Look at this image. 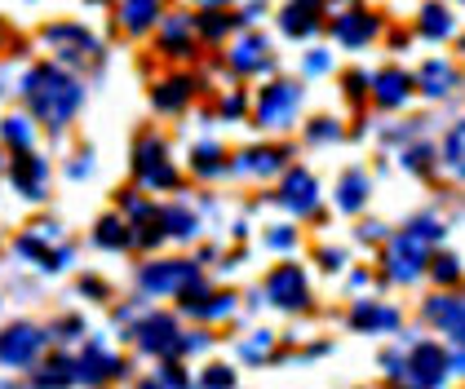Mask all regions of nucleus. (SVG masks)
<instances>
[{
	"label": "nucleus",
	"instance_id": "f257e3e1",
	"mask_svg": "<svg viewBox=\"0 0 465 389\" xmlns=\"http://www.w3.org/2000/svg\"><path fill=\"white\" fill-rule=\"evenodd\" d=\"M23 98H27V106H32V115L40 124L63 129L75 115V106H80V84L72 75H63L58 67H32L27 80H23Z\"/></svg>",
	"mask_w": 465,
	"mask_h": 389
},
{
	"label": "nucleus",
	"instance_id": "49530a36",
	"mask_svg": "<svg viewBox=\"0 0 465 389\" xmlns=\"http://www.w3.org/2000/svg\"><path fill=\"white\" fill-rule=\"evenodd\" d=\"M200 5H204V9H209V5H222V0H200Z\"/></svg>",
	"mask_w": 465,
	"mask_h": 389
},
{
	"label": "nucleus",
	"instance_id": "39448f33",
	"mask_svg": "<svg viewBox=\"0 0 465 389\" xmlns=\"http://www.w3.org/2000/svg\"><path fill=\"white\" fill-rule=\"evenodd\" d=\"M443 376H448V354L439 350V345H417V350L408 354V385L412 389H439L443 385Z\"/></svg>",
	"mask_w": 465,
	"mask_h": 389
},
{
	"label": "nucleus",
	"instance_id": "7c9ffc66",
	"mask_svg": "<svg viewBox=\"0 0 465 389\" xmlns=\"http://www.w3.org/2000/svg\"><path fill=\"white\" fill-rule=\"evenodd\" d=\"M164 235L191 239V235H195V217H191L186 209H169V212H164Z\"/></svg>",
	"mask_w": 465,
	"mask_h": 389
},
{
	"label": "nucleus",
	"instance_id": "de8ad7c7",
	"mask_svg": "<svg viewBox=\"0 0 465 389\" xmlns=\"http://www.w3.org/2000/svg\"><path fill=\"white\" fill-rule=\"evenodd\" d=\"M138 389H160V385H138Z\"/></svg>",
	"mask_w": 465,
	"mask_h": 389
},
{
	"label": "nucleus",
	"instance_id": "cd10ccee",
	"mask_svg": "<svg viewBox=\"0 0 465 389\" xmlns=\"http://www.w3.org/2000/svg\"><path fill=\"white\" fill-rule=\"evenodd\" d=\"M443 164L465 181V120H457L448 129V138H443Z\"/></svg>",
	"mask_w": 465,
	"mask_h": 389
},
{
	"label": "nucleus",
	"instance_id": "f8f14e48",
	"mask_svg": "<svg viewBox=\"0 0 465 389\" xmlns=\"http://www.w3.org/2000/svg\"><path fill=\"white\" fill-rule=\"evenodd\" d=\"M412 89H417V80H412L403 67H386V71L372 75V98L381 106H403L412 98Z\"/></svg>",
	"mask_w": 465,
	"mask_h": 389
},
{
	"label": "nucleus",
	"instance_id": "4c0bfd02",
	"mask_svg": "<svg viewBox=\"0 0 465 389\" xmlns=\"http://www.w3.org/2000/svg\"><path fill=\"white\" fill-rule=\"evenodd\" d=\"M231 385H235L231 367H209V372H204V389H231Z\"/></svg>",
	"mask_w": 465,
	"mask_h": 389
},
{
	"label": "nucleus",
	"instance_id": "a878e982",
	"mask_svg": "<svg viewBox=\"0 0 465 389\" xmlns=\"http://www.w3.org/2000/svg\"><path fill=\"white\" fill-rule=\"evenodd\" d=\"M49 40H54V44H63V53H94V35L84 32V27H72V23H63V27H49Z\"/></svg>",
	"mask_w": 465,
	"mask_h": 389
},
{
	"label": "nucleus",
	"instance_id": "f704fd0d",
	"mask_svg": "<svg viewBox=\"0 0 465 389\" xmlns=\"http://www.w3.org/2000/svg\"><path fill=\"white\" fill-rule=\"evenodd\" d=\"M403 164H408V173H430L434 151H430V146H408V151H403Z\"/></svg>",
	"mask_w": 465,
	"mask_h": 389
},
{
	"label": "nucleus",
	"instance_id": "a18cd8bd",
	"mask_svg": "<svg viewBox=\"0 0 465 389\" xmlns=\"http://www.w3.org/2000/svg\"><path fill=\"white\" fill-rule=\"evenodd\" d=\"M452 367H457V372H465V350L452 354Z\"/></svg>",
	"mask_w": 465,
	"mask_h": 389
},
{
	"label": "nucleus",
	"instance_id": "9d476101",
	"mask_svg": "<svg viewBox=\"0 0 465 389\" xmlns=\"http://www.w3.org/2000/svg\"><path fill=\"white\" fill-rule=\"evenodd\" d=\"M323 18V0H288L280 9V32L292 35V40H306V35L320 32Z\"/></svg>",
	"mask_w": 465,
	"mask_h": 389
},
{
	"label": "nucleus",
	"instance_id": "473e14b6",
	"mask_svg": "<svg viewBox=\"0 0 465 389\" xmlns=\"http://www.w3.org/2000/svg\"><path fill=\"white\" fill-rule=\"evenodd\" d=\"M129 239H134V235H124V226H120L115 217L98 221V244H103V248H124Z\"/></svg>",
	"mask_w": 465,
	"mask_h": 389
},
{
	"label": "nucleus",
	"instance_id": "2eb2a0df",
	"mask_svg": "<svg viewBox=\"0 0 465 389\" xmlns=\"http://www.w3.org/2000/svg\"><path fill=\"white\" fill-rule=\"evenodd\" d=\"M164 18V0H120V27L129 35H143Z\"/></svg>",
	"mask_w": 465,
	"mask_h": 389
},
{
	"label": "nucleus",
	"instance_id": "bb28decb",
	"mask_svg": "<svg viewBox=\"0 0 465 389\" xmlns=\"http://www.w3.org/2000/svg\"><path fill=\"white\" fill-rule=\"evenodd\" d=\"M351 327H359V332H363V327H386V332H391V327H399V315L372 306V301H359L355 310H351Z\"/></svg>",
	"mask_w": 465,
	"mask_h": 389
},
{
	"label": "nucleus",
	"instance_id": "c85d7f7f",
	"mask_svg": "<svg viewBox=\"0 0 465 389\" xmlns=\"http://www.w3.org/2000/svg\"><path fill=\"white\" fill-rule=\"evenodd\" d=\"M75 381V367L72 363H49L45 372L36 376V385L40 389H63V385H72Z\"/></svg>",
	"mask_w": 465,
	"mask_h": 389
},
{
	"label": "nucleus",
	"instance_id": "9b49d317",
	"mask_svg": "<svg viewBox=\"0 0 465 389\" xmlns=\"http://www.w3.org/2000/svg\"><path fill=\"white\" fill-rule=\"evenodd\" d=\"M275 199H280L288 212H315V204H320V181L306 173V169H292Z\"/></svg>",
	"mask_w": 465,
	"mask_h": 389
},
{
	"label": "nucleus",
	"instance_id": "ddd939ff",
	"mask_svg": "<svg viewBox=\"0 0 465 389\" xmlns=\"http://www.w3.org/2000/svg\"><path fill=\"white\" fill-rule=\"evenodd\" d=\"M231 67L240 71V75H252V71H266L271 67V40L266 35H240L235 40V49H231Z\"/></svg>",
	"mask_w": 465,
	"mask_h": 389
},
{
	"label": "nucleus",
	"instance_id": "dca6fc26",
	"mask_svg": "<svg viewBox=\"0 0 465 389\" xmlns=\"http://www.w3.org/2000/svg\"><path fill=\"white\" fill-rule=\"evenodd\" d=\"M426 315L452 336V345L465 350V301H452V297H434L426 306Z\"/></svg>",
	"mask_w": 465,
	"mask_h": 389
},
{
	"label": "nucleus",
	"instance_id": "20e7f679",
	"mask_svg": "<svg viewBox=\"0 0 465 389\" xmlns=\"http://www.w3.org/2000/svg\"><path fill=\"white\" fill-rule=\"evenodd\" d=\"M266 297H271V306H280V310H306V306H311L306 270H302V266H275L271 279H266Z\"/></svg>",
	"mask_w": 465,
	"mask_h": 389
},
{
	"label": "nucleus",
	"instance_id": "6ab92c4d",
	"mask_svg": "<svg viewBox=\"0 0 465 389\" xmlns=\"http://www.w3.org/2000/svg\"><path fill=\"white\" fill-rule=\"evenodd\" d=\"M417 32L426 35V40H448V35L457 32V18H452L448 5L430 0V5H421V14H417Z\"/></svg>",
	"mask_w": 465,
	"mask_h": 389
},
{
	"label": "nucleus",
	"instance_id": "412c9836",
	"mask_svg": "<svg viewBox=\"0 0 465 389\" xmlns=\"http://www.w3.org/2000/svg\"><path fill=\"white\" fill-rule=\"evenodd\" d=\"M280 164H284V151H275V146H252L231 169H235V173H252V177H271Z\"/></svg>",
	"mask_w": 465,
	"mask_h": 389
},
{
	"label": "nucleus",
	"instance_id": "6e6552de",
	"mask_svg": "<svg viewBox=\"0 0 465 389\" xmlns=\"http://www.w3.org/2000/svg\"><path fill=\"white\" fill-rule=\"evenodd\" d=\"M143 283L151 292H191L195 287V266L191 261H151L143 270Z\"/></svg>",
	"mask_w": 465,
	"mask_h": 389
},
{
	"label": "nucleus",
	"instance_id": "a211bd4d",
	"mask_svg": "<svg viewBox=\"0 0 465 389\" xmlns=\"http://www.w3.org/2000/svg\"><path fill=\"white\" fill-rule=\"evenodd\" d=\"M138 345L151 354H169V350H182V341H178V332H173V323L164 315H151L138 327Z\"/></svg>",
	"mask_w": 465,
	"mask_h": 389
},
{
	"label": "nucleus",
	"instance_id": "ea45409f",
	"mask_svg": "<svg viewBox=\"0 0 465 389\" xmlns=\"http://www.w3.org/2000/svg\"><path fill=\"white\" fill-rule=\"evenodd\" d=\"M341 89H346V98H363V89H368V75H363V71H351V75H346V80H341Z\"/></svg>",
	"mask_w": 465,
	"mask_h": 389
},
{
	"label": "nucleus",
	"instance_id": "b1692460",
	"mask_svg": "<svg viewBox=\"0 0 465 389\" xmlns=\"http://www.w3.org/2000/svg\"><path fill=\"white\" fill-rule=\"evenodd\" d=\"M111 372H120V363H115L107 350H98V345H94V350H89L84 358H80V363H75V376H80V381H89V385L107 381Z\"/></svg>",
	"mask_w": 465,
	"mask_h": 389
},
{
	"label": "nucleus",
	"instance_id": "e433bc0d",
	"mask_svg": "<svg viewBox=\"0 0 465 389\" xmlns=\"http://www.w3.org/2000/svg\"><path fill=\"white\" fill-rule=\"evenodd\" d=\"M457 275H461V261L457 257H439L434 261V279L439 283H457Z\"/></svg>",
	"mask_w": 465,
	"mask_h": 389
},
{
	"label": "nucleus",
	"instance_id": "c9c22d12",
	"mask_svg": "<svg viewBox=\"0 0 465 389\" xmlns=\"http://www.w3.org/2000/svg\"><path fill=\"white\" fill-rule=\"evenodd\" d=\"M231 306H235V297H226V292H222V297H213V301H209V306H195V310H191V315H204V318H222V315H231Z\"/></svg>",
	"mask_w": 465,
	"mask_h": 389
},
{
	"label": "nucleus",
	"instance_id": "0eeeda50",
	"mask_svg": "<svg viewBox=\"0 0 465 389\" xmlns=\"http://www.w3.org/2000/svg\"><path fill=\"white\" fill-rule=\"evenodd\" d=\"M40 350H45V332L27 327V323H18V327H9V332L0 336V358H5L9 367H27V363H36Z\"/></svg>",
	"mask_w": 465,
	"mask_h": 389
},
{
	"label": "nucleus",
	"instance_id": "58836bf2",
	"mask_svg": "<svg viewBox=\"0 0 465 389\" xmlns=\"http://www.w3.org/2000/svg\"><path fill=\"white\" fill-rule=\"evenodd\" d=\"M337 133H341V129H337L332 120H315V124L306 129V138H311V141H332Z\"/></svg>",
	"mask_w": 465,
	"mask_h": 389
},
{
	"label": "nucleus",
	"instance_id": "5701e85b",
	"mask_svg": "<svg viewBox=\"0 0 465 389\" xmlns=\"http://www.w3.org/2000/svg\"><path fill=\"white\" fill-rule=\"evenodd\" d=\"M363 204H368V177L359 173V169L341 173V181H337V209H341V212H359Z\"/></svg>",
	"mask_w": 465,
	"mask_h": 389
},
{
	"label": "nucleus",
	"instance_id": "4be33fe9",
	"mask_svg": "<svg viewBox=\"0 0 465 389\" xmlns=\"http://www.w3.org/2000/svg\"><path fill=\"white\" fill-rule=\"evenodd\" d=\"M191 93H195V80L191 75H173V80H160L151 98H155L160 111H182V106L191 102Z\"/></svg>",
	"mask_w": 465,
	"mask_h": 389
},
{
	"label": "nucleus",
	"instance_id": "37998d69",
	"mask_svg": "<svg viewBox=\"0 0 465 389\" xmlns=\"http://www.w3.org/2000/svg\"><path fill=\"white\" fill-rule=\"evenodd\" d=\"M222 115H244V98H226V102H222Z\"/></svg>",
	"mask_w": 465,
	"mask_h": 389
},
{
	"label": "nucleus",
	"instance_id": "1a4fd4ad",
	"mask_svg": "<svg viewBox=\"0 0 465 389\" xmlns=\"http://www.w3.org/2000/svg\"><path fill=\"white\" fill-rule=\"evenodd\" d=\"M164 155H169V151H164V141L160 138L138 141V155H134V160H138V177H143L146 186H160V190L173 186V164H169Z\"/></svg>",
	"mask_w": 465,
	"mask_h": 389
},
{
	"label": "nucleus",
	"instance_id": "f03ea898",
	"mask_svg": "<svg viewBox=\"0 0 465 389\" xmlns=\"http://www.w3.org/2000/svg\"><path fill=\"white\" fill-rule=\"evenodd\" d=\"M443 235V226L434 217H412V226L391 244V257H386V275L399 283H412L421 270H426V248Z\"/></svg>",
	"mask_w": 465,
	"mask_h": 389
},
{
	"label": "nucleus",
	"instance_id": "72a5a7b5",
	"mask_svg": "<svg viewBox=\"0 0 465 389\" xmlns=\"http://www.w3.org/2000/svg\"><path fill=\"white\" fill-rule=\"evenodd\" d=\"M271 345H275V336H271V332H252V341H244V345H240V358L262 363V358L271 354Z\"/></svg>",
	"mask_w": 465,
	"mask_h": 389
},
{
	"label": "nucleus",
	"instance_id": "aec40b11",
	"mask_svg": "<svg viewBox=\"0 0 465 389\" xmlns=\"http://www.w3.org/2000/svg\"><path fill=\"white\" fill-rule=\"evenodd\" d=\"M160 49L173 53V58H191V18L186 14H169L164 18V32H160Z\"/></svg>",
	"mask_w": 465,
	"mask_h": 389
},
{
	"label": "nucleus",
	"instance_id": "4468645a",
	"mask_svg": "<svg viewBox=\"0 0 465 389\" xmlns=\"http://www.w3.org/2000/svg\"><path fill=\"white\" fill-rule=\"evenodd\" d=\"M457 67L448 63V58H430V63H421V71H417V89L426 93V98H448L452 89H457Z\"/></svg>",
	"mask_w": 465,
	"mask_h": 389
},
{
	"label": "nucleus",
	"instance_id": "2f4dec72",
	"mask_svg": "<svg viewBox=\"0 0 465 389\" xmlns=\"http://www.w3.org/2000/svg\"><path fill=\"white\" fill-rule=\"evenodd\" d=\"M0 133H5V141H9V146H18V151H27V146H32V124H27L23 115H9Z\"/></svg>",
	"mask_w": 465,
	"mask_h": 389
},
{
	"label": "nucleus",
	"instance_id": "79ce46f5",
	"mask_svg": "<svg viewBox=\"0 0 465 389\" xmlns=\"http://www.w3.org/2000/svg\"><path fill=\"white\" fill-rule=\"evenodd\" d=\"M266 244H271V248H292V244H297V235H292L288 226H275V230L266 235Z\"/></svg>",
	"mask_w": 465,
	"mask_h": 389
},
{
	"label": "nucleus",
	"instance_id": "423d86ee",
	"mask_svg": "<svg viewBox=\"0 0 465 389\" xmlns=\"http://www.w3.org/2000/svg\"><path fill=\"white\" fill-rule=\"evenodd\" d=\"M381 32V18L377 14H368V9H346V14H337L332 18V35H337V44H346V49H363V44H372Z\"/></svg>",
	"mask_w": 465,
	"mask_h": 389
},
{
	"label": "nucleus",
	"instance_id": "c03bdc74",
	"mask_svg": "<svg viewBox=\"0 0 465 389\" xmlns=\"http://www.w3.org/2000/svg\"><path fill=\"white\" fill-rule=\"evenodd\" d=\"M320 257H323V266H328V270H337V266H341V252H337V248H323Z\"/></svg>",
	"mask_w": 465,
	"mask_h": 389
},
{
	"label": "nucleus",
	"instance_id": "09e8293b",
	"mask_svg": "<svg viewBox=\"0 0 465 389\" xmlns=\"http://www.w3.org/2000/svg\"><path fill=\"white\" fill-rule=\"evenodd\" d=\"M461 5H465V0H461Z\"/></svg>",
	"mask_w": 465,
	"mask_h": 389
},
{
	"label": "nucleus",
	"instance_id": "393cba45",
	"mask_svg": "<svg viewBox=\"0 0 465 389\" xmlns=\"http://www.w3.org/2000/svg\"><path fill=\"white\" fill-rule=\"evenodd\" d=\"M244 18L240 14H226V9H204L200 18H195V32L204 35V40H222L226 32H235Z\"/></svg>",
	"mask_w": 465,
	"mask_h": 389
},
{
	"label": "nucleus",
	"instance_id": "f3484780",
	"mask_svg": "<svg viewBox=\"0 0 465 389\" xmlns=\"http://www.w3.org/2000/svg\"><path fill=\"white\" fill-rule=\"evenodd\" d=\"M45 181H49L45 160H36L32 151H23V155L14 160V186H18L27 199H40V195H45Z\"/></svg>",
	"mask_w": 465,
	"mask_h": 389
},
{
	"label": "nucleus",
	"instance_id": "c756f323",
	"mask_svg": "<svg viewBox=\"0 0 465 389\" xmlns=\"http://www.w3.org/2000/svg\"><path fill=\"white\" fill-rule=\"evenodd\" d=\"M195 173L200 177L226 173V164H222V151H217V146H195Z\"/></svg>",
	"mask_w": 465,
	"mask_h": 389
},
{
	"label": "nucleus",
	"instance_id": "7ed1b4c3",
	"mask_svg": "<svg viewBox=\"0 0 465 389\" xmlns=\"http://www.w3.org/2000/svg\"><path fill=\"white\" fill-rule=\"evenodd\" d=\"M297 106H302V89H297L292 80H275V84H266L262 98H257V124L280 133V129H288V124L297 120Z\"/></svg>",
	"mask_w": 465,
	"mask_h": 389
},
{
	"label": "nucleus",
	"instance_id": "a19ab883",
	"mask_svg": "<svg viewBox=\"0 0 465 389\" xmlns=\"http://www.w3.org/2000/svg\"><path fill=\"white\" fill-rule=\"evenodd\" d=\"M302 71H306V75H323V71H328V53H323V49H315V53H306V63H302Z\"/></svg>",
	"mask_w": 465,
	"mask_h": 389
}]
</instances>
